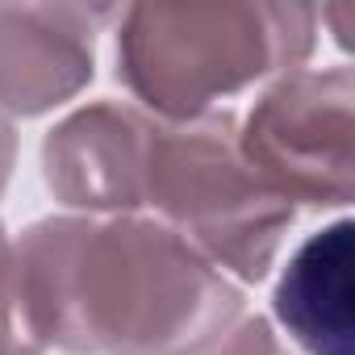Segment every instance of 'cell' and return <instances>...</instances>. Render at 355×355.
I'll use <instances>...</instances> for the list:
<instances>
[{
    "mask_svg": "<svg viewBox=\"0 0 355 355\" xmlns=\"http://www.w3.org/2000/svg\"><path fill=\"white\" fill-rule=\"evenodd\" d=\"M13 251L26 322L42 347L197 355L243 313V288L163 222L51 218Z\"/></svg>",
    "mask_w": 355,
    "mask_h": 355,
    "instance_id": "cell-1",
    "label": "cell"
},
{
    "mask_svg": "<svg viewBox=\"0 0 355 355\" xmlns=\"http://www.w3.org/2000/svg\"><path fill=\"white\" fill-rule=\"evenodd\" d=\"M46 180L80 209H159L205 259L239 280H263L297 209L280 201L239 150L234 121L150 117L134 105H92L46 138Z\"/></svg>",
    "mask_w": 355,
    "mask_h": 355,
    "instance_id": "cell-2",
    "label": "cell"
},
{
    "mask_svg": "<svg viewBox=\"0 0 355 355\" xmlns=\"http://www.w3.org/2000/svg\"><path fill=\"white\" fill-rule=\"evenodd\" d=\"M318 42L305 5H138L121 13L117 76L167 121L205 117L214 101L293 71Z\"/></svg>",
    "mask_w": 355,
    "mask_h": 355,
    "instance_id": "cell-3",
    "label": "cell"
},
{
    "mask_svg": "<svg viewBox=\"0 0 355 355\" xmlns=\"http://www.w3.org/2000/svg\"><path fill=\"white\" fill-rule=\"evenodd\" d=\"M351 71L293 67L251 109L239 150L293 209H343L351 201Z\"/></svg>",
    "mask_w": 355,
    "mask_h": 355,
    "instance_id": "cell-4",
    "label": "cell"
},
{
    "mask_svg": "<svg viewBox=\"0 0 355 355\" xmlns=\"http://www.w3.org/2000/svg\"><path fill=\"white\" fill-rule=\"evenodd\" d=\"M105 13L80 5H0V109L42 113L92 80Z\"/></svg>",
    "mask_w": 355,
    "mask_h": 355,
    "instance_id": "cell-5",
    "label": "cell"
},
{
    "mask_svg": "<svg viewBox=\"0 0 355 355\" xmlns=\"http://www.w3.org/2000/svg\"><path fill=\"white\" fill-rule=\"evenodd\" d=\"M276 322L297 355H351V222L313 230L272 297Z\"/></svg>",
    "mask_w": 355,
    "mask_h": 355,
    "instance_id": "cell-6",
    "label": "cell"
},
{
    "mask_svg": "<svg viewBox=\"0 0 355 355\" xmlns=\"http://www.w3.org/2000/svg\"><path fill=\"white\" fill-rule=\"evenodd\" d=\"M0 355H42V343L34 338L21 305V280H17V251L0 230Z\"/></svg>",
    "mask_w": 355,
    "mask_h": 355,
    "instance_id": "cell-7",
    "label": "cell"
},
{
    "mask_svg": "<svg viewBox=\"0 0 355 355\" xmlns=\"http://www.w3.org/2000/svg\"><path fill=\"white\" fill-rule=\"evenodd\" d=\"M218 355H293V351L272 334L268 322H247L239 334L226 338V347H222Z\"/></svg>",
    "mask_w": 355,
    "mask_h": 355,
    "instance_id": "cell-8",
    "label": "cell"
},
{
    "mask_svg": "<svg viewBox=\"0 0 355 355\" xmlns=\"http://www.w3.org/2000/svg\"><path fill=\"white\" fill-rule=\"evenodd\" d=\"M9 163H13V130H9L5 117H0V189L9 180Z\"/></svg>",
    "mask_w": 355,
    "mask_h": 355,
    "instance_id": "cell-9",
    "label": "cell"
}]
</instances>
